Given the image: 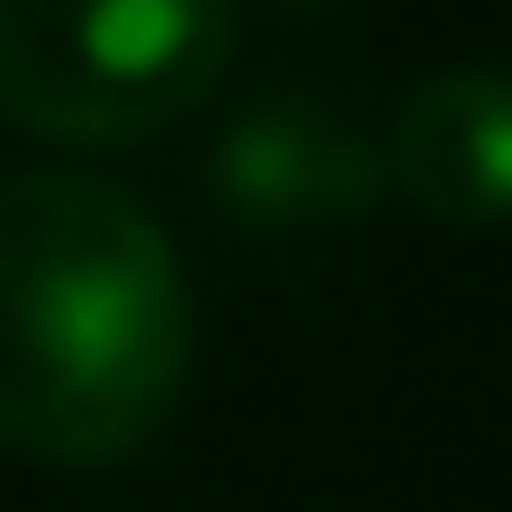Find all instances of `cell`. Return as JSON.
Here are the masks:
<instances>
[{
	"label": "cell",
	"mask_w": 512,
	"mask_h": 512,
	"mask_svg": "<svg viewBox=\"0 0 512 512\" xmlns=\"http://www.w3.org/2000/svg\"><path fill=\"white\" fill-rule=\"evenodd\" d=\"M243 0H0V117L45 144H135L234 63Z\"/></svg>",
	"instance_id": "2"
},
{
	"label": "cell",
	"mask_w": 512,
	"mask_h": 512,
	"mask_svg": "<svg viewBox=\"0 0 512 512\" xmlns=\"http://www.w3.org/2000/svg\"><path fill=\"white\" fill-rule=\"evenodd\" d=\"M387 180L432 225H512V72H432L387 135Z\"/></svg>",
	"instance_id": "4"
},
{
	"label": "cell",
	"mask_w": 512,
	"mask_h": 512,
	"mask_svg": "<svg viewBox=\"0 0 512 512\" xmlns=\"http://www.w3.org/2000/svg\"><path fill=\"white\" fill-rule=\"evenodd\" d=\"M270 9H324V0H270Z\"/></svg>",
	"instance_id": "5"
},
{
	"label": "cell",
	"mask_w": 512,
	"mask_h": 512,
	"mask_svg": "<svg viewBox=\"0 0 512 512\" xmlns=\"http://www.w3.org/2000/svg\"><path fill=\"white\" fill-rule=\"evenodd\" d=\"M207 189L234 225L252 234H315V225H360L387 198V144H369L333 99L279 90L252 99L216 153H207Z\"/></svg>",
	"instance_id": "3"
},
{
	"label": "cell",
	"mask_w": 512,
	"mask_h": 512,
	"mask_svg": "<svg viewBox=\"0 0 512 512\" xmlns=\"http://www.w3.org/2000/svg\"><path fill=\"white\" fill-rule=\"evenodd\" d=\"M198 315L171 234L108 180H0V450L45 468L135 459L189 387Z\"/></svg>",
	"instance_id": "1"
}]
</instances>
